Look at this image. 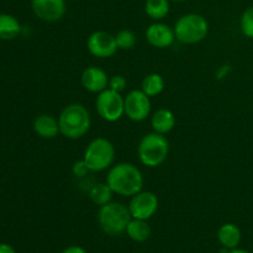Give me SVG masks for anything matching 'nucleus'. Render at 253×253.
<instances>
[{
	"mask_svg": "<svg viewBox=\"0 0 253 253\" xmlns=\"http://www.w3.org/2000/svg\"><path fill=\"white\" fill-rule=\"evenodd\" d=\"M58 123L61 135L69 140H78L89 131L91 118L83 104L73 103L64 106L58 116Z\"/></svg>",
	"mask_w": 253,
	"mask_h": 253,
	"instance_id": "obj_2",
	"label": "nucleus"
},
{
	"mask_svg": "<svg viewBox=\"0 0 253 253\" xmlns=\"http://www.w3.org/2000/svg\"><path fill=\"white\" fill-rule=\"evenodd\" d=\"M125 232L132 241L145 242L151 236V226L147 220L131 219Z\"/></svg>",
	"mask_w": 253,
	"mask_h": 253,
	"instance_id": "obj_17",
	"label": "nucleus"
},
{
	"mask_svg": "<svg viewBox=\"0 0 253 253\" xmlns=\"http://www.w3.org/2000/svg\"><path fill=\"white\" fill-rule=\"evenodd\" d=\"M89 172H90V170H89L88 166L84 162L83 158H82L81 161H76V162L73 163V166H72V173H73L74 177L77 178L85 177Z\"/></svg>",
	"mask_w": 253,
	"mask_h": 253,
	"instance_id": "obj_25",
	"label": "nucleus"
},
{
	"mask_svg": "<svg viewBox=\"0 0 253 253\" xmlns=\"http://www.w3.org/2000/svg\"><path fill=\"white\" fill-rule=\"evenodd\" d=\"M170 1H177V2H182V1H187V0H170Z\"/></svg>",
	"mask_w": 253,
	"mask_h": 253,
	"instance_id": "obj_29",
	"label": "nucleus"
},
{
	"mask_svg": "<svg viewBox=\"0 0 253 253\" xmlns=\"http://www.w3.org/2000/svg\"><path fill=\"white\" fill-rule=\"evenodd\" d=\"M175 115L169 109H158L155 111L151 118V126L155 132L161 135H167L174 128L175 126Z\"/></svg>",
	"mask_w": 253,
	"mask_h": 253,
	"instance_id": "obj_15",
	"label": "nucleus"
},
{
	"mask_svg": "<svg viewBox=\"0 0 253 253\" xmlns=\"http://www.w3.org/2000/svg\"><path fill=\"white\" fill-rule=\"evenodd\" d=\"M160 202L155 193L141 190L130 198L127 208L132 219L148 220L157 212Z\"/></svg>",
	"mask_w": 253,
	"mask_h": 253,
	"instance_id": "obj_8",
	"label": "nucleus"
},
{
	"mask_svg": "<svg viewBox=\"0 0 253 253\" xmlns=\"http://www.w3.org/2000/svg\"><path fill=\"white\" fill-rule=\"evenodd\" d=\"M175 40L184 44H195L202 42L209 34V24L203 15L190 12L180 16L175 22Z\"/></svg>",
	"mask_w": 253,
	"mask_h": 253,
	"instance_id": "obj_5",
	"label": "nucleus"
},
{
	"mask_svg": "<svg viewBox=\"0 0 253 253\" xmlns=\"http://www.w3.org/2000/svg\"><path fill=\"white\" fill-rule=\"evenodd\" d=\"M226 253H249L247 251H245V250H239V249H234L231 250V251L226 252Z\"/></svg>",
	"mask_w": 253,
	"mask_h": 253,
	"instance_id": "obj_28",
	"label": "nucleus"
},
{
	"mask_svg": "<svg viewBox=\"0 0 253 253\" xmlns=\"http://www.w3.org/2000/svg\"><path fill=\"white\" fill-rule=\"evenodd\" d=\"M109 78L110 77L108 76V73L104 69L91 66L84 69L81 77V82L85 90L99 94L105 90V89H108Z\"/></svg>",
	"mask_w": 253,
	"mask_h": 253,
	"instance_id": "obj_13",
	"label": "nucleus"
},
{
	"mask_svg": "<svg viewBox=\"0 0 253 253\" xmlns=\"http://www.w3.org/2000/svg\"><path fill=\"white\" fill-rule=\"evenodd\" d=\"M34 131L42 138H56L61 133L58 119L48 114H41L35 119Z\"/></svg>",
	"mask_w": 253,
	"mask_h": 253,
	"instance_id": "obj_14",
	"label": "nucleus"
},
{
	"mask_svg": "<svg viewBox=\"0 0 253 253\" xmlns=\"http://www.w3.org/2000/svg\"><path fill=\"white\" fill-rule=\"evenodd\" d=\"M0 253H16L14 247L7 244H0Z\"/></svg>",
	"mask_w": 253,
	"mask_h": 253,
	"instance_id": "obj_27",
	"label": "nucleus"
},
{
	"mask_svg": "<svg viewBox=\"0 0 253 253\" xmlns=\"http://www.w3.org/2000/svg\"><path fill=\"white\" fill-rule=\"evenodd\" d=\"M21 25L19 20L9 14H0V40L9 41L19 36Z\"/></svg>",
	"mask_w": 253,
	"mask_h": 253,
	"instance_id": "obj_18",
	"label": "nucleus"
},
{
	"mask_svg": "<svg viewBox=\"0 0 253 253\" xmlns=\"http://www.w3.org/2000/svg\"><path fill=\"white\" fill-rule=\"evenodd\" d=\"M132 219L130 210L123 203L110 202L99 207L98 221L101 230L110 236H119L126 231L128 222Z\"/></svg>",
	"mask_w": 253,
	"mask_h": 253,
	"instance_id": "obj_4",
	"label": "nucleus"
},
{
	"mask_svg": "<svg viewBox=\"0 0 253 253\" xmlns=\"http://www.w3.org/2000/svg\"><path fill=\"white\" fill-rule=\"evenodd\" d=\"M146 40L156 48H168L175 41L174 30L163 22H155L146 30Z\"/></svg>",
	"mask_w": 253,
	"mask_h": 253,
	"instance_id": "obj_12",
	"label": "nucleus"
},
{
	"mask_svg": "<svg viewBox=\"0 0 253 253\" xmlns=\"http://www.w3.org/2000/svg\"><path fill=\"white\" fill-rule=\"evenodd\" d=\"M106 183L115 194L131 198L142 190L143 175L135 165L121 162L109 168Z\"/></svg>",
	"mask_w": 253,
	"mask_h": 253,
	"instance_id": "obj_1",
	"label": "nucleus"
},
{
	"mask_svg": "<svg viewBox=\"0 0 253 253\" xmlns=\"http://www.w3.org/2000/svg\"><path fill=\"white\" fill-rule=\"evenodd\" d=\"M89 53L98 58H110L118 51L115 35L106 31H95L88 37L86 41Z\"/></svg>",
	"mask_w": 253,
	"mask_h": 253,
	"instance_id": "obj_10",
	"label": "nucleus"
},
{
	"mask_svg": "<svg viewBox=\"0 0 253 253\" xmlns=\"http://www.w3.org/2000/svg\"><path fill=\"white\" fill-rule=\"evenodd\" d=\"M115 41L116 46L119 49H123V51H127V49H132L136 46V42H137V37H136L135 32L131 31V30L124 29L120 30L118 34L115 35Z\"/></svg>",
	"mask_w": 253,
	"mask_h": 253,
	"instance_id": "obj_22",
	"label": "nucleus"
},
{
	"mask_svg": "<svg viewBox=\"0 0 253 253\" xmlns=\"http://www.w3.org/2000/svg\"><path fill=\"white\" fill-rule=\"evenodd\" d=\"M240 26H241L242 34L253 40V6L245 10L240 20Z\"/></svg>",
	"mask_w": 253,
	"mask_h": 253,
	"instance_id": "obj_23",
	"label": "nucleus"
},
{
	"mask_svg": "<svg viewBox=\"0 0 253 253\" xmlns=\"http://www.w3.org/2000/svg\"><path fill=\"white\" fill-rule=\"evenodd\" d=\"M62 253H86V251L81 246H69Z\"/></svg>",
	"mask_w": 253,
	"mask_h": 253,
	"instance_id": "obj_26",
	"label": "nucleus"
},
{
	"mask_svg": "<svg viewBox=\"0 0 253 253\" xmlns=\"http://www.w3.org/2000/svg\"><path fill=\"white\" fill-rule=\"evenodd\" d=\"M95 108L103 120L115 123L125 115V98H123L121 93L108 88L98 94Z\"/></svg>",
	"mask_w": 253,
	"mask_h": 253,
	"instance_id": "obj_7",
	"label": "nucleus"
},
{
	"mask_svg": "<svg viewBox=\"0 0 253 253\" xmlns=\"http://www.w3.org/2000/svg\"><path fill=\"white\" fill-rule=\"evenodd\" d=\"M34 14L46 22H57L66 14V0H31Z\"/></svg>",
	"mask_w": 253,
	"mask_h": 253,
	"instance_id": "obj_11",
	"label": "nucleus"
},
{
	"mask_svg": "<svg viewBox=\"0 0 253 253\" xmlns=\"http://www.w3.org/2000/svg\"><path fill=\"white\" fill-rule=\"evenodd\" d=\"M83 160L90 172H103V170L109 169L114 165L115 147L108 138H94L86 146Z\"/></svg>",
	"mask_w": 253,
	"mask_h": 253,
	"instance_id": "obj_6",
	"label": "nucleus"
},
{
	"mask_svg": "<svg viewBox=\"0 0 253 253\" xmlns=\"http://www.w3.org/2000/svg\"><path fill=\"white\" fill-rule=\"evenodd\" d=\"M170 0H146L145 11L152 20L160 21L165 19L170 9Z\"/></svg>",
	"mask_w": 253,
	"mask_h": 253,
	"instance_id": "obj_21",
	"label": "nucleus"
},
{
	"mask_svg": "<svg viewBox=\"0 0 253 253\" xmlns=\"http://www.w3.org/2000/svg\"><path fill=\"white\" fill-rule=\"evenodd\" d=\"M169 153V142L166 135L151 132L141 138L137 146L140 162L148 168H156L162 165Z\"/></svg>",
	"mask_w": 253,
	"mask_h": 253,
	"instance_id": "obj_3",
	"label": "nucleus"
},
{
	"mask_svg": "<svg viewBox=\"0 0 253 253\" xmlns=\"http://www.w3.org/2000/svg\"><path fill=\"white\" fill-rule=\"evenodd\" d=\"M126 85H127V81L124 76H120V74H116V76H113L109 78V85L108 88L111 89L114 91H118V93H123L125 90Z\"/></svg>",
	"mask_w": 253,
	"mask_h": 253,
	"instance_id": "obj_24",
	"label": "nucleus"
},
{
	"mask_svg": "<svg viewBox=\"0 0 253 253\" xmlns=\"http://www.w3.org/2000/svg\"><path fill=\"white\" fill-rule=\"evenodd\" d=\"M217 240L225 249H237L241 242V231H240L239 226L231 224V222H227V224L220 226L219 231H217Z\"/></svg>",
	"mask_w": 253,
	"mask_h": 253,
	"instance_id": "obj_16",
	"label": "nucleus"
},
{
	"mask_svg": "<svg viewBox=\"0 0 253 253\" xmlns=\"http://www.w3.org/2000/svg\"><path fill=\"white\" fill-rule=\"evenodd\" d=\"M165 79L161 74L158 73H151L147 74L145 78L142 79V83H141V90L148 95L150 98L152 96H157L165 90Z\"/></svg>",
	"mask_w": 253,
	"mask_h": 253,
	"instance_id": "obj_19",
	"label": "nucleus"
},
{
	"mask_svg": "<svg viewBox=\"0 0 253 253\" xmlns=\"http://www.w3.org/2000/svg\"><path fill=\"white\" fill-rule=\"evenodd\" d=\"M151 114V98L142 90H131L125 96V115L135 123L145 121Z\"/></svg>",
	"mask_w": 253,
	"mask_h": 253,
	"instance_id": "obj_9",
	"label": "nucleus"
},
{
	"mask_svg": "<svg viewBox=\"0 0 253 253\" xmlns=\"http://www.w3.org/2000/svg\"><path fill=\"white\" fill-rule=\"evenodd\" d=\"M115 193L113 192L108 183H98L94 184L89 190V198L91 202L98 207H103V205L108 204V203L113 202V197Z\"/></svg>",
	"mask_w": 253,
	"mask_h": 253,
	"instance_id": "obj_20",
	"label": "nucleus"
}]
</instances>
